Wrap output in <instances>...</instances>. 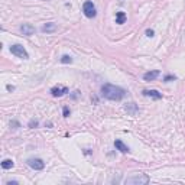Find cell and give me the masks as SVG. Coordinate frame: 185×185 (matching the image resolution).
<instances>
[{"instance_id":"1","label":"cell","mask_w":185,"mask_h":185,"mask_svg":"<svg viewBox=\"0 0 185 185\" xmlns=\"http://www.w3.org/2000/svg\"><path fill=\"white\" fill-rule=\"evenodd\" d=\"M101 94L104 99L111 101H120L121 99H124L126 96V91L119 87V85H113V84H104L101 87Z\"/></svg>"},{"instance_id":"2","label":"cell","mask_w":185,"mask_h":185,"mask_svg":"<svg viewBox=\"0 0 185 185\" xmlns=\"http://www.w3.org/2000/svg\"><path fill=\"white\" fill-rule=\"evenodd\" d=\"M151 178L145 174H137V175H133L130 178H126L124 184H135V185H146L149 184Z\"/></svg>"},{"instance_id":"3","label":"cell","mask_w":185,"mask_h":185,"mask_svg":"<svg viewBox=\"0 0 185 185\" xmlns=\"http://www.w3.org/2000/svg\"><path fill=\"white\" fill-rule=\"evenodd\" d=\"M83 12H84V15L88 17V19H93V17L97 16V9H96L94 3L90 1V0H87L84 4H83Z\"/></svg>"},{"instance_id":"4","label":"cell","mask_w":185,"mask_h":185,"mask_svg":"<svg viewBox=\"0 0 185 185\" xmlns=\"http://www.w3.org/2000/svg\"><path fill=\"white\" fill-rule=\"evenodd\" d=\"M10 52H12L13 55L19 56V58H22V59H28V58H29V54H28V51L25 49L22 45H19V44L12 45V46H10Z\"/></svg>"},{"instance_id":"5","label":"cell","mask_w":185,"mask_h":185,"mask_svg":"<svg viewBox=\"0 0 185 185\" xmlns=\"http://www.w3.org/2000/svg\"><path fill=\"white\" fill-rule=\"evenodd\" d=\"M28 165L32 169H35V171H42L45 168V162L42 159H39V158H29L28 159Z\"/></svg>"},{"instance_id":"6","label":"cell","mask_w":185,"mask_h":185,"mask_svg":"<svg viewBox=\"0 0 185 185\" xmlns=\"http://www.w3.org/2000/svg\"><path fill=\"white\" fill-rule=\"evenodd\" d=\"M67 93H68L67 87H54V88H51V94H52L54 97H62V96L67 94Z\"/></svg>"},{"instance_id":"7","label":"cell","mask_w":185,"mask_h":185,"mask_svg":"<svg viewBox=\"0 0 185 185\" xmlns=\"http://www.w3.org/2000/svg\"><path fill=\"white\" fill-rule=\"evenodd\" d=\"M20 32L26 36H31L35 34V28L31 23H23V25H20Z\"/></svg>"},{"instance_id":"8","label":"cell","mask_w":185,"mask_h":185,"mask_svg":"<svg viewBox=\"0 0 185 185\" xmlns=\"http://www.w3.org/2000/svg\"><path fill=\"white\" fill-rule=\"evenodd\" d=\"M44 34H52V32H55V31H58V26H56V23H54V22H49V23H45L44 26H42V29H41Z\"/></svg>"},{"instance_id":"9","label":"cell","mask_w":185,"mask_h":185,"mask_svg":"<svg viewBox=\"0 0 185 185\" xmlns=\"http://www.w3.org/2000/svg\"><path fill=\"white\" fill-rule=\"evenodd\" d=\"M143 96L151 97V99H155V100H161V99H162V94L158 93L156 90H143Z\"/></svg>"},{"instance_id":"10","label":"cell","mask_w":185,"mask_h":185,"mask_svg":"<svg viewBox=\"0 0 185 185\" xmlns=\"http://www.w3.org/2000/svg\"><path fill=\"white\" fill-rule=\"evenodd\" d=\"M159 74H161V72H159L158 69L149 71V72H146V74L143 75V80H145V81H153L156 77H159Z\"/></svg>"},{"instance_id":"11","label":"cell","mask_w":185,"mask_h":185,"mask_svg":"<svg viewBox=\"0 0 185 185\" xmlns=\"http://www.w3.org/2000/svg\"><path fill=\"white\" fill-rule=\"evenodd\" d=\"M114 146H116V149L117 151H120L121 153H127V152H130V149H129V146H126L121 140H114Z\"/></svg>"},{"instance_id":"12","label":"cell","mask_w":185,"mask_h":185,"mask_svg":"<svg viewBox=\"0 0 185 185\" xmlns=\"http://www.w3.org/2000/svg\"><path fill=\"white\" fill-rule=\"evenodd\" d=\"M126 13H124V12H117V13H116V23H117V25H123V23H124V22H126Z\"/></svg>"},{"instance_id":"13","label":"cell","mask_w":185,"mask_h":185,"mask_svg":"<svg viewBox=\"0 0 185 185\" xmlns=\"http://www.w3.org/2000/svg\"><path fill=\"white\" fill-rule=\"evenodd\" d=\"M13 161L12 159H4L3 162H1V168L3 169H10V168H13Z\"/></svg>"},{"instance_id":"14","label":"cell","mask_w":185,"mask_h":185,"mask_svg":"<svg viewBox=\"0 0 185 185\" xmlns=\"http://www.w3.org/2000/svg\"><path fill=\"white\" fill-rule=\"evenodd\" d=\"M126 110H127L129 113H132V114H136V113H137V107L135 106V103L127 104V106H126Z\"/></svg>"},{"instance_id":"15","label":"cell","mask_w":185,"mask_h":185,"mask_svg":"<svg viewBox=\"0 0 185 185\" xmlns=\"http://www.w3.org/2000/svg\"><path fill=\"white\" fill-rule=\"evenodd\" d=\"M72 62V58L69 55H62L61 56V64H71Z\"/></svg>"},{"instance_id":"16","label":"cell","mask_w":185,"mask_h":185,"mask_svg":"<svg viewBox=\"0 0 185 185\" xmlns=\"http://www.w3.org/2000/svg\"><path fill=\"white\" fill-rule=\"evenodd\" d=\"M38 124H39V123H38V120H31L28 126H29L31 129H35V127H38Z\"/></svg>"},{"instance_id":"17","label":"cell","mask_w":185,"mask_h":185,"mask_svg":"<svg viewBox=\"0 0 185 185\" xmlns=\"http://www.w3.org/2000/svg\"><path fill=\"white\" fill-rule=\"evenodd\" d=\"M69 113H71V111H69V109L65 106V107L62 109V114H64V117H68V116H69Z\"/></svg>"},{"instance_id":"18","label":"cell","mask_w":185,"mask_h":185,"mask_svg":"<svg viewBox=\"0 0 185 185\" xmlns=\"http://www.w3.org/2000/svg\"><path fill=\"white\" fill-rule=\"evenodd\" d=\"M172 80H176V77H175V75H166V77L164 78V81H165V83H168V81H172Z\"/></svg>"},{"instance_id":"19","label":"cell","mask_w":185,"mask_h":185,"mask_svg":"<svg viewBox=\"0 0 185 185\" xmlns=\"http://www.w3.org/2000/svg\"><path fill=\"white\" fill-rule=\"evenodd\" d=\"M146 36H149V38H153V36H155V32H153V29H148V31H146Z\"/></svg>"},{"instance_id":"20","label":"cell","mask_w":185,"mask_h":185,"mask_svg":"<svg viewBox=\"0 0 185 185\" xmlns=\"http://www.w3.org/2000/svg\"><path fill=\"white\" fill-rule=\"evenodd\" d=\"M10 126H13V129H17V127H20V124H19L17 121H15V120H13V121H10Z\"/></svg>"},{"instance_id":"21","label":"cell","mask_w":185,"mask_h":185,"mask_svg":"<svg viewBox=\"0 0 185 185\" xmlns=\"http://www.w3.org/2000/svg\"><path fill=\"white\" fill-rule=\"evenodd\" d=\"M6 88H7V91H13V90H15V87H13V85H10V84L6 85Z\"/></svg>"},{"instance_id":"22","label":"cell","mask_w":185,"mask_h":185,"mask_svg":"<svg viewBox=\"0 0 185 185\" xmlns=\"http://www.w3.org/2000/svg\"><path fill=\"white\" fill-rule=\"evenodd\" d=\"M6 184H7V185H16V184H17V181H7Z\"/></svg>"}]
</instances>
